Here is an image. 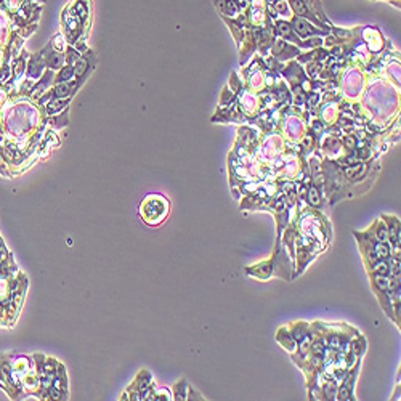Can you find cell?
Returning <instances> with one entry per match:
<instances>
[{"instance_id": "6da1fadb", "label": "cell", "mask_w": 401, "mask_h": 401, "mask_svg": "<svg viewBox=\"0 0 401 401\" xmlns=\"http://www.w3.org/2000/svg\"><path fill=\"white\" fill-rule=\"evenodd\" d=\"M167 210V204L164 199L161 197H149L143 206V215L144 220L149 223H157L162 220V217L165 215Z\"/></svg>"}, {"instance_id": "7a4b0ae2", "label": "cell", "mask_w": 401, "mask_h": 401, "mask_svg": "<svg viewBox=\"0 0 401 401\" xmlns=\"http://www.w3.org/2000/svg\"><path fill=\"white\" fill-rule=\"evenodd\" d=\"M294 26H295V31L298 32V34H302V35H306V34H311V32H313L310 24L305 23L303 20H295L294 21Z\"/></svg>"}, {"instance_id": "3957f363", "label": "cell", "mask_w": 401, "mask_h": 401, "mask_svg": "<svg viewBox=\"0 0 401 401\" xmlns=\"http://www.w3.org/2000/svg\"><path fill=\"white\" fill-rule=\"evenodd\" d=\"M366 172V167L364 165H355V169H348L347 170V175L351 176V178H356V176L363 175Z\"/></svg>"}, {"instance_id": "277c9868", "label": "cell", "mask_w": 401, "mask_h": 401, "mask_svg": "<svg viewBox=\"0 0 401 401\" xmlns=\"http://www.w3.org/2000/svg\"><path fill=\"white\" fill-rule=\"evenodd\" d=\"M222 10L225 13H230V15H234V13L237 11V7L231 2V0H226L225 3H222Z\"/></svg>"}, {"instance_id": "5b68a950", "label": "cell", "mask_w": 401, "mask_h": 401, "mask_svg": "<svg viewBox=\"0 0 401 401\" xmlns=\"http://www.w3.org/2000/svg\"><path fill=\"white\" fill-rule=\"evenodd\" d=\"M375 254L379 258H385L387 255H388V247H387L384 242H380V244L375 246Z\"/></svg>"}, {"instance_id": "8992f818", "label": "cell", "mask_w": 401, "mask_h": 401, "mask_svg": "<svg viewBox=\"0 0 401 401\" xmlns=\"http://www.w3.org/2000/svg\"><path fill=\"white\" fill-rule=\"evenodd\" d=\"M308 200L313 206H318L319 204V194H318V189L316 188H311L310 189V193H308Z\"/></svg>"}, {"instance_id": "52a82bcc", "label": "cell", "mask_w": 401, "mask_h": 401, "mask_svg": "<svg viewBox=\"0 0 401 401\" xmlns=\"http://www.w3.org/2000/svg\"><path fill=\"white\" fill-rule=\"evenodd\" d=\"M292 5H294V8H295V11L300 13V15H305V13H306V8H305V5H303V2H302V0H294Z\"/></svg>"}, {"instance_id": "ba28073f", "label": "cell", "mask_w": 401, "mask_h": 401, "mask_svg": "<svg viewBox=\"0 0 401 401\" xmlns=\"http://www.w3.org/2000/svg\"><path fill=\"white\" fill-rule=\"evenodd\" d=\"M375 282H377V286H379L380 289H387V287H388V279H387L384 274L375 276Z\"/></svg>"}, {"instance_id": "9c48e42d", "label": "cell", "mask_w": 401, "mask_h": 401, "mask_svg": "<svg viewBox=\"0 0 401 401\" xmlns=\"http://www.w3.org/2000/svg\"><path fill=\"white\" fill-rule=\"evenodd\" d=\"M375 270H377V273H379V274H385L387 271H388V265L382 262L379 265H375Z\"/></svg>"}, {"instance_id": "30bf717a", "label": "cell", "mask_w": 401, "mask_h": 401, "mask_svg": "<svg viewBox=\"0 0 401 401\" xmlns=\"http://www.w3.org/2000/svg\"><path fill=\"white\" fill-rule=\"evenodd\" d=\"M68 93H69V87H68V85H61V87H58V88H56V95H58V96L68 95Z\"/></svg>"}, {"instance_id": "8fae6325", "label": "cell", "mask_w": 401, "mask_h": 401, "mask_svg": "<svg viewBox=\"0 0 401 401\" xmlns=\"http://www.w3.org/2000/svg\"><path fill=\"white\" fill-rule=\"evenodd\" d=\"M279 32L284 35H287L289 32H291V29H289V24H286V23H279Z\"/></svg>"}, {"instance_id": "7c38bea8", "label": "cell", "mask_w": 401, "mask_h": 401, "mask_svg": "<svg viewBox=\"0 0 401 401\" xmlns=\"http://www.w3.org/2000/svg\"><path fill=\"white\" fill-rule=\"evenodd\" d=\"M377 234H379V239H380V241H385V239H387V234H388V233H387V230H384V228H380Z\"/></svg>"}, {"instance_id": "4fadbf2b", "label": "cell", "mask_w": 401, "mask_h": 401, "mask_svg": "<svg viewBox=\"0 0 401 401\" xmlns=\"http://www.w3.org/2000/svg\"><path fill=\"white\" fill-rule=\"evenodd\" d=\"M345 144H347L348 148H353V146H355V140H353L351 137H347V138H345Z\"/></svg>"}, {"instance_id": "5bb4252c", "label": "cell", "mask_w": 401, "mask_h": 401, "mask_svg": "<svg viewBox=\"0 0 401 401\" xmlns=\"http://www.w3.org/2000/svg\"><path fill=\"white\" fill-rule=\"evenodd\" d=\"M83 69H85V61H82V63H80V66H79V69H77L76 72H77V74H82V72H83Z\"/></svg>"}, {"instance_id": "9a60e30c", "label": "cell", "mask_w": 401, "mask_h": 401, "mask_svg": "<svg viewBox=\"0 0 401 401\" xmlns=\"http://www.w3.org/2000/svg\"><path fill=\"white\" fill-rule=\"evenodd\" d=\"M276 8H278L279 11H281V10L284 11V10H286V5H284V3H281V2H279V3H276Z\"/></svg>"}]
</instances>
